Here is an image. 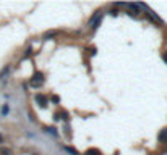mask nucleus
<instances>
[{"mask_svg":"<svg viewBox=\"0 0 167 155\" xmlns=\"http://www.w3.org/2000/svg\"><path fill=\"white\" fill-rule=\"evenodd\" d=\"M0 153H2V155H12V152L8 149H2V152H0Z\"/></svg>","mask_w":167,"mask_h":155,"instance_id":"1a4fd4ad","label":"nucleus"},{"mask_svg":"<svg viewBox=\"0 0 167 155\" xmlns=\"http://www.w3.org/2000/svg\"><path fill=\"white\" fill-rule=\"evenodd\" d=\"M157 139H159V142H167V129H162L157 136Z\"/></svg>","mask_w":167,"mask_h":155,"instance_id":"7ed1b4c3","label":"nucleus"},{"mask_svg":"<svg viewBox=\"0 0 167 155\" xmlns=\"http://www.w3.org/2000/svg\"><path fill=\"white\" fill-rule=\"evenodd\" d=\"M2 113H3V115L8 113V107H3V108H2Z\"/></svg>","mask_w":167,"mask_h":155,"instance_id":"9d476101","label":"nucleus"},{"mask_svg":"<svg viewBox=\"0 0 167 155\" xmlns=\"http://www.w3.org/2000/svg\"><path fill=\"white\" fill-rule=\"evenodd\" d=\"M68 120V115H66V111H62V113H57V116H55V120Z\"/></svg>","mask_w":167,"mask_h":155,"instance_id":"423d86ee","label":"nucleus"},{"mask_svg":"<svg viewBox=\"0 0 167 155\" xmlns=\"http://www.w3.org/2000/svg\"><path fill=\"white\" fill-rule=\"evenodd\" d=\"M2 140H3V137H2V134H0V142H2Z\"/></svg>","mask_w":167,"mask_h":155,"instance_id":"f8f14e48","label":"nucleus"},{"mask_svg":"<svg viewBox=\"0 0 167 155\" xmlns=\"http://www.w3.org/2000/svg\"><path fill=\"white\" fill-rule=\"evenodd\" d=\"M65 150H66V152H70L71 155H78V152H76L75 149H71V147H65Z\"/></svg>","mask_w":167,"mask_h":155,"instance_id":"0eeeda50","label":"nucleus"},{"mask_svg":"<svg viewBox=\"0 0 167 155\" xmlns=\"http://www.w3.org/2000/svg\"><path fill=\"white\" fill-rule=\"evenodd\" d=\"M84 155H101V152H99L97 149H89V150H86Z\"/></svg>","mask_w":167,"mask_h":155,"instance_id":"39448f33","label":"nucleus"},{"mask_svg":"<svg viewBox=\"0 0 167 155\" xmlns=\"http://www.w3.org/2000/svg\"><path fill=\"white\" fill-rule=\"evenodd\" d=\"M36 102H39L41 107H46L47 105V97L42 95V94H37V95H36Z\"/></svg>","mask_w":167,"mask_h":155,"instance_id":"f03ea898","label":"nucleus"},{"mask_svg":"<svg viewBox=\"0 0 167 155\" xmlns=\"http://www.w3.org/2000/svg\"><path fill=\"white\" fill-rule=\"evenodd\" d=\"M46 131H47V133H50V134H54V136H57L55 128H46Z\"/></svg>","mask_w":167,"mask_h":155,"instance_id":"6e6552de","label":"nucleus"},{"mask_svg":"<svg viewBox=\"0 0 167 155\" xmlns=\"http://www.w3.org/2000/svg\"><path fill=\"white\" fill-rule=\"evenodd\" d=\"M101 21H102V13H101V15H97V16L93 20V26H91V27H93V29H96V27L99 26V23H101Z\"/></svg>","mask_w":167,"mask_h":155,"instance_id":"20e7f679","label":"nucleus"},{"mask_svg":"<svg viewBox=\"0 0 167 155\" xmlns=\"http://www.w3.org/2000/svg\"><path fill=\"white\" fill-rule=\"evenodd\" d=\"M44 84V74L42 73H34V76H32V79H31V86L32 87H39V86H42Z\"/></svg>","mask_w":167,"mask_h":155,"instance_id":"f257e3e1","label":"nucleus"},{"mask_svg":"<svg viewBox=\"0 0 167 155\" xmlns=\"http://www.w3.org/2000/svg\"><path fill=\"white\" fill-rule=\"evenodd\" d=\"M162 58H164V60H165V62H167V52H165V53H164V55H162Z\"/></svg>","mask_w":167,"mask_h":155,"instance_id":"9b49d317","label":"nucleus"}]
</instances>
